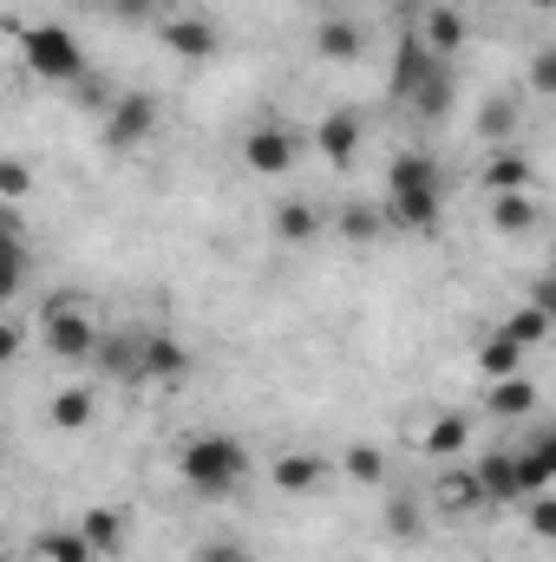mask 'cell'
I'll list each match as a JSON object with an SVG mask.
<instances>
[{
    "label": "cell",
    "instance_id": "obj_26",
    "mask_svg": "<svg viewBox=\"0 0 556 562\" xmlns=\"http://www.w3.org/2000/svg\"><path fill=\"white\" fill-rule=\"evenodd\" d=\"M79 530H86V543L99 550V557H125V510L119 504H92V510H79Z\"/></svg>",
    "mask_w": 556,
    "mask_h": 562
},
{
    "label": "cell",
    "instance_id": "obj_33",
    "mask_svg": "<svg viewBox=\"0 0 556 562\" xmlns=\"http://www.w3.org/2000/svg\"><path fill=\"white\" fill-rule=\"evenodd\" d=\"M518 510H524V530H531L537 543H551V550H556V491L531 497V504H518Z\"/></svg>",
    "mask_w": 556,
    "mask_h": 562
},
{
    "label": "cell",
    "instance_id": "obj_1",
    "mask_svg": "<svg viewBox=\"0 0 556 562\" xmlns=\"http://www.w3.org/2000/svg\"><path fill=\"white\" fill-rule=\"evenodd\" d=\"M249 471H256V458H249V445H243L236 431H190V438L177 445V477H184V491H197V497H210V504H230V497L249 484Z\"/></svg>",
    "mask_w": 556,
    "mask_h": 562
},
{
    "label": "cell",
    "instance_id": "obj_22",
    "mask_svg": "<svg viewBox=\"0 0 556 562\" xmlns=\"http://www.w3.org/2000/svg\"><path fill=\"white\" fill-rule=\"evenodd\" d=\"M485 413L504 425H531L537 419V380L531 373H518V380H498V386H485Z\"/></svg>",
    "mask_w": 556,
    "mask_h": 562
},
{
    "label": "cell",
    "instance_id": "obj_2",
    "mask_svg": "<svg viewBox=\"0 0 556 562\" xmlns=\"http://www.w3.org/2000/svg\"><path fill=\"white\" fill-rule=\"evenodd\" d=\"M387 223L393 229H413V236H438L445 223V177H438V157L425 150H400L387 164Z\"/></svg>",
    "mask_w": 556,
    "mask_h": 562
},
{
    "label": "cell",
    "instance_id": "obj_28",
    "mask_svg": "<svg viewBox=\"0 0 556 562\" xmlns=\"http://www.w3.org/2000/svg\"><path fill=\"white\" fill-rule=\"evenodd\" d=\"M498 327H504V334H511L518 347H544V340H551V327H556V314H544L537 301H518V307H511V314H504Z\"/></svg>",
    "mask_w": 556,
    "mask_h": 562
},
{
    "label": "cell",
    "instance_id": "obj_5",
    "mask_svg": "<svg viewBox=\"0 0 556 562\" xmlns=\"http://www.w3.org/2000/svg\"><path fill=\"white\" fill-rule=\"evenodd\" d=\"M157 125H164V105H157L151 92H112L99 138H105V150L125 157V150H144V144L157 138Z\"/></svg>",
    "mask_w": 556,
    "mask_h": 562
},
{
    "label": "cell",
    "instance_id": "obj_30",
    "mask_svg": "<svg viewBox=\"0 0 556 562\" xmlns=\"http://www.w3.org/2000/svg\"><path fill=\"white\" fill-rule=\"evenodd\" d=\"M524 92H531V99H556V40L524 59Z\"/></svg>",
    "mask_w": 556,
    "mask_h": 562
},
{
    "label": "cell",
    "instance_id": "obj_17",
    "mask_svg": "<svg viewBox=\"0 0 556 562\" xmlns=\"http://www.w3.org/2000/svg\"><path fill=\"white\" fill-rule=\"evenodd\" d=\"M524 353H531V347H518L504 327H485V340L471 347V373H478L485 386H498V380H518V373H524Z\"/></svg>",
    "mask_w": 556,
    "mask_h": 562
},
{
    "label": "cell",
    "instance_id": "obj_14",
    "mask_svg": "<svg viewBox=\"0 0 556 562\" xmlns=\"http://www.w3.org/2000/svg\"><path fill=\"white\" fill-rule=\"evenodd\" d=\"M537 183V157L524 150V144H498L485 164H478V190L485 196H518V190H531Z\"/></svg>",
    "mask_w": 556,
    "mask_h": 562
},
{
    "label": "cell",
    "instance_id": "obj_31",
    "mask_svg": "<svg viewBox=\"0 0 556 562\" xmlns=\"http://www.w3.org/2000/svg\"><path fill=\"white\" fill-rule=\"evenodd\" d=\"M26 190H33V164L7 150V157H0V203H13V210H20V203H26Z\"/></svg>",
    "mask_w": 556,
    "mask_h": 562
},
{
    "label": "cell",
    "instance_id": "obj_4",
    "mask_svg": "<svg viewBox=\"0 0 556 562\" xmlns=\"http://www.w3.org/2000/svg\"><path fill=\"white\" fill-rule=\"evenodd\" d=\"M13 40H20L26 72H40L46 86H86L92 59H86V46H79V33H73V26L40 20V26H13Z\"/></svg>",
    "mask_w": 556,
    "mask_h": 562
},
{
    "label": "cell",
    "instance_id": "obj_39",
    "mask_svg": "<svg viewBox=\"0 0 556 562\" xmlns=\"http://www.w3.org/2000/svg\"><path fill=\"white\" fill-rule=\"evenodd\" d=\"M524 7H531V13H556V0H524Z\"/></svg>",
    "mask_w": 556,
    "mask_h": 562
},
{
    "label": "cell",
    "instance_id": "obj_27",
    "mask_svg": "<svg viewBox=\"0 0 556 562\" xmlns=\"http://www.w3.org/2000/svg\"><path fill=\"white\" fill-rule=\"evenodd\" d=\"M407 112H413L419 125H445V119H452V66H438V72H432V79L419 86Z\"/></svg>",
    "mask_w": 556,
    "mask_h": 562
},
{
    "label": "cell",
    "instance_id": "obj_32",
    "mask_svg": "<svg viewBox=\"0 0 556 562\" xmlns=\"http://www.w3.org/2000/svg\"><path fill=\"white\" fill-rule=\"evenodd\" d=\"M334 223H341V236H347V243H374V236H380V223H387V210H367V203H347V210H341Z\"/></svg>",
    "mask_w": 556,
    "mask_h": 562
},
{
    "label": "cell",
    "instance_id": "obj_38",
    "mask_svg": "<svg viewBox=\"0 0 556 562\" xmlns=\"http://www.w3.org/2000/svg\"><path fill=\"white\" fill-rule=\"evenodd\" d=\"M531 301H537V307H544V314H556V276H551V269H544V281H537V288H531Z\"/></svg>",
    "mask_w": 556,
    "mask_h": 562
},
{
    "label": "cell",
    "instance_id": "obj_11",
    "mask_svg": "<svg viewBox=\"0 0 556 562\" xmlns=\"http://www.w3.org/2000/svg\"><path fill=\"white\" fill-rule=\"evenodd\" d=\"M360 144H367V119H360V105H334V112H321V125H314V150H321L334 170H354Z\"/></svg>",
    "mask_w": 556,
    "mask_h": 562
},
{
    "label": "cell",
    "instance_id": "obj_40",
    "mask_svg": "<svg viewBox=\"0 0 556 562\" xmlns=\"http://www.w3.org/2000/svg\"><path fill=\"white\" fill-rule=\"evenodd\" d=\"M551 276H556V243H551Z\"/></svg>",
    "mask_w": 556,
    "mask_h": 562
},
{
    "label": "cell",
    "instance_id": "obj_9",
    "mask_svg": "<svg viewBox=\"0 0 556 562\" xmlns=\"http://www.w3.org/2000/svg\"><path fill=\"white\" fill-rule=\"evenodd\" d=\"M190 347L177 340V334H164V327H151L138 334V386H157V393H177L184 380H190Z\"/></svg>",
    "mask_w": 556,
    "mask_h": 562
},
{
    "label": "cell",
    "instance_id": "obj_7",
    "mask_svg": "<svg viewBox=\"0 0 556 562\" xmlns=\"http://www.w3.org/2000/svg\"><path fill=\"white\" fill-rule=\"evenodd\" d=\"M236 157H243V170H249V177H288V170L301 164V138H294L281 119H263V125H249V132H243Z\"/></svg>",
    "mask_w": 556,
    "mask_h": 562
},
{
    "label": "cell",
    "instance_id": "obj_29",
    "mask_svg": "<svg viewBox=\"0 0 556 562\" xmlns=\"http://www.w3.org/2000/svg\"><path fill=\"white\" fill-rule=\"evenodd\" d=\"M432 504H425V491H393L387 497V530L393 537H419V517H425Z\"/></svg>",
    "mask_w": 556,
    "mask_h": 562
},
{
    "label": "cell",
    "instance_id": "obj_16",
    "mask_svg": "<svg viewBox=\"0 0 556 562\" xmlns=\"http://www.w3.org/2000/svg\"><path fill=\"white\" fill-rule=\"evenodd\" d=\"M314 59H327V66H354L360 53H367V26L360 20H347V13H327V20H314Z\"/></svg>",
    "mask_w": 556,
    "mask_h": 562
},
{
    "label": "cell",
    "instance_id": "obj_23",
    "mask_svg": "<svg viewBox=\"0 0 556 562\" xmlns=\"http://www.w3.org/2000/svg\"><path fill=\"white\" fill-rule=\"evenodd\" d=\"M518 125H524V99H518V92H491V99L478 105V119H471V132L485 144H511Z\"/></svg>",
    "mask_w": 556,
    "mask_h": 562
},
{
    "label": "cell",
    "instance_id": "obj_6",
    "mask_svg": "<svg viewBox=\"0 0 556 562\" xmlns=\"http://www.w3.org/2000/svg\"><path fill=\"white\" fill-rule=\"evenodd\" d=\"M425 504H432L445 524H465V517L491 510V497H485V477H478V464H471V458H458V464H438V471H432V484H425Z\"/></svg>",
    "mask_w": 556,
    "mask_h": 562
},
{
    "label": "cell",
    "instance_id": "obj_19",
    "mask_svg": "<svg viewBox=\"0 0 556 562\" xmlns=\"http://www.w3.org/2000/svg\"><path fill=\"white\" fill-rule=\"evenodd\" d=\"M491 236H504V243H524V236H537L544 229V203L531 196V190H518V196H491Z\"/></svg>",
    "mask_w": 556,
    "mask_h": 562
},
{
    "label": "cell",
    "instance_id": "obj_35",
    "mask_svg": "<svg viewBox=\"0 0 556 562\" xmlns=\"http://www.w3.org/2000/svg\"><path fill=\"white\" fill-rule=\"evenodd\" d=\"M524 445L544 458V471L556 477V425H531V431H524Z\"/></svg>",
    "mask_w": 556,
    "mask_h": 562
},
{
    "label": "cell",
    "instance_id": "obj_15",
    "mask_svg": "<svg viewBox=\"0 0 556 562\" xmlns=\"http://www.w3.org/2000/svg\"><path fill=\"white\" fill-rule=\"evenodd\" d=\"M419 40L452 66V59L471 46V20H465V7H458V0H432V7L419 13Z\"/></svg>",
    "mask_w": 556,
    "mask_h": 562
},
{
    "label": "cell",
    "instance_id": "obj_20",
    "mask_svg": "<svg viewBox=\"0 0 556 562\" xmlns=\"http://www.w3.org/2000/svg\"><path fill=\"white\" fill-rule=\"evenodd\" d=\"M92 419H99V393H92V386H53V400H46V425H53L59 438L92 431Z\"/></svg>",
    "mask_w": 556,
    "mask_h": 562
},
{
    "label": "cell",
    "instance_id": "obj_41",
    "mask_svg": "<svg viewBox=\"0 0 556 562\" xmlns=\"http://www.w3.org/2000/svg\"><path fill=\"white\" fill-rule=\"evenodd\" d=\"M354 562H367V557H354Z\"/></svg>",
    "mask_w": 556,
    "mask_h": 562
},
{
    "label": "cell",
    "instance_id": "obj_18",
    "mask_svg": "<svg viewBox=\"0 0 556 562\" xmlns=\"http://www.w3.org/2000/svg\"><path fill=\"white\" fill-rule=\"evenodd\" d=\"M269 229H276L281 249H308V243L327 229V210H321V203H308V196H281L276 216H269Z\"/></svg>",
    "mask_w": 556,
    "mask_h": 562
},
{
    "label": "cell",
    "instance_id": "obj_10",
    "mask_svg": "<svg viewBox=\"0 0 556 562\" xmlns=\"http://www.w3.org/2000/svg\"><path fill=\"white\" fill-rule=\"evenodd\" d=\"M157 46L184 66H203V59L223 53V33H216L210 13H170V20H157Z\"/></svg>",
    "mask_w": 556,
    "mask_h": 562
},
{
    "label": "cell",
    "instance_id": "obj_8",
    "mask_svg": "<svg viewBox=\"0 0 556 562\" xmlns=\"http://www.w3.org/2000/svg\"><path fill=\"white\" fill-rule=\"evenodd\" d=\"M334 477H341V464H334L327 451H308V445H294V451H276V458H269V484H276L281 497H321Z\"/></svg>",
    "mask_w": 556,
    "mask_h": 562
},
{
    "label": "cell",
    "instance_id": "obj_25",
    "mask_svg": "<svg viewBox=\"0 0 556 562\" xmlns=\"http://www.w3.org/2000/svg\"><path fill=\"white\" fill-rule=\"evenodd\" d=\"M33 562H99V550L86 543L79 524H46V530L33 537Z\"/></svg>",
    "mask_w": 556,
    "mask_h": 562
},
{
    "label": "cell",
    "instance_id": "obj_36",
    "mask_svg": "<svg viewBox=\"0 0 556 562\" xmlns=\"http://www.w3.org/2000/svg\"><path fill=\"white\" fill-rule=\"evenodd\" d=\"M20 347H26V327H20V321H7V327H0V367H13V360H20Z\"/></svg>",
    "mask_w": 556,
    "mask_h": 562
},
{
    "label": "cell",
    "instance_id": "obj_24",
    "mask_svg": "<svg viewBox=\"0 0 556 562\" xmlns=\"http://www.w3.org/2000/svg\"><path fill=\"white\" fill-rule=\"evenodd\" d=\"M334 464H341V477H347V484H360V491H387V477H393L387 451H380V445H367V438H354Z\"/></svg>",
    "mask_w": 556,
    "mask_h": 562
},
{
    "label": "cell",
    "instance_id": "obj_12",
    "mask_svg": "<svg viewBox=\"0 0 556 562\" xmlns=\"http://www.w3.org/2000/svg\"><path fill=\"white\" fill-rule=\"evenodd\" d=\"M471 438H478V425L471 413H458V406H445V413H432V419L419 425V451L432 458V464H458V458H471Z\"/></svg>",
    "mask_w": 556,
    "mask_h": 562
},
{
    "label": "cell",
    "instance_id": "obj_13",
    "mask_svg": "<svg viewBox=\"0 0 556 562\" xmlns=\"http://www.w3.org/2000/svg\"><path fill=\"white\" fill-rule=\"evenodd\" d=\"M438 66H445V59L419 40V26H407V33H400V46H393V79H387L393 105H413V92L432 79V72H438Z\"/></svg>",
    "mask_w": 556,
    "mask_h": 562
},
{
    "label": "cell",
    "instance_id": "obj_21",
    "mask_svg": "<svg viewBox=\"0 0 556 562\" xmlns=\"http://www.w3.org/2000/svg\"><path fill=\"white\" fill-rule=\"evenodd\" d=\"M478 464V477H485V497L491 504H524V491H518V445H491V451H478L471 458Z\"/></svg>",
    "mask_w": 556,
    "mask_h": 562
},
{
    "label": "cell",
    "instance_id": "obj_3",
    "mask_svg": "<svg viewBox=\"0 0 556 562\" xmlns=\"http://www.w3.org/2000/svg\"><path fill=\"white\" fill-rule=\"evenodd\" d=\"M40 347L59 360V367H86V360H99V347H105V321H99V307L86 301V294H46L40 301Z\"/></svg>",
    "mask_w": 556,
    "mask_h": 562
},
{
    "label": "cell",
    "instance_id": "obj_37",
    "mask_svg": "<svg viewBox=\"0 0 556 562\" xmlns=\"http://www.w3.org/2000/svg\"><path fill=\"white\" fill-rule=\"evenodd\" d=\"M105 7H112L119 20H151V13H157L164 0H105Z\"/></svg>",
    "mask_w": 556,
    "mask_h": 562
},
{
    "label": "cell",
    "instance_id": "obj_34",
    "mask_svg": "<svg viewBox=\"0 0 556 562\" xmlns=\"http://www.w3.org/2000/svg\"><path fill=\"white\" fill-rule=\"evenodd\" d=\"M190 562H256V557H249L236 537H210V543H197V550H190Z\"/></svg>",
    "mask_w": 556,
    "mask_h": 562
}]
</instances>
